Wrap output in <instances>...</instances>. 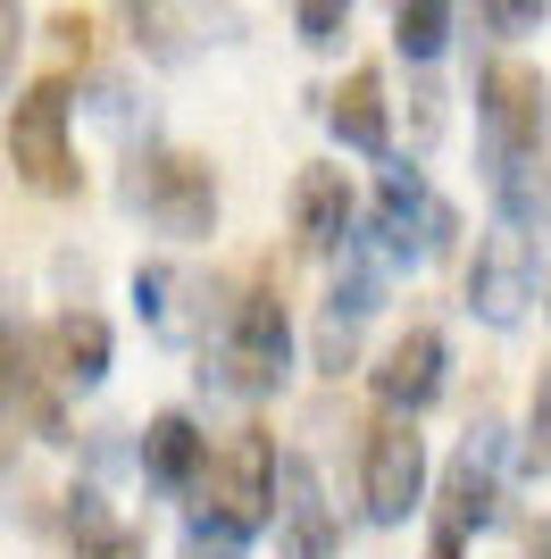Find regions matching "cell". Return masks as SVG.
<instances>
[{
    "label": "cell",
    "mask_w": 551,
    "mask_h": 559,
    "mask_svg": "<svg viewBox=\"0 0 551 559\" xmlns=\"http://www.w3.org/2000/svg\"><path fill=\"white\" fill-rule=\"evenodd\" d=\"M276 460L284 451L268 443V426L226 435V443L209 451L201 485H192V526H209V535H226V543H251L259 526H276Z\"/></svg>",
    "instance_id": "1"
},
{
    "label": "cell",
    "mask_w": 551,
    "mask_h": 559,
    "mask_svg": "<svg viewBox=\"0 0 551 559\" xmlns=\"http://www.w3.org/2000/svg\"><path fill=\"white\" fill-rule=\"evenodd\" d=\"M126 201H134L167 242H201L218 234V176L192 151H142L134 176H126Z\"/></svg>",
    "instance_id": "2"
},
{
    "label": "cell",
    "mask_w": 551,
    "mask_h": 559,
    "mask_svg": "<svg viewBox=\"0 0 551 559\" xmlns=\"http://www.w3.org/2000/svg\"><path fill=\"white\" fill-rule=\"evenodd\" d=\"M9 167H17L34 192H75L84 185L75 142H68V75H43V84L17 93V109H9Z\"/></svg>",
    "instance_id": "3"
},
{
    "label": "cell",
    "mask_w": 551,
    "mask_h": 559,
    "mask_svg": "<svg viewBox=\"0 0 551 559\" xmlns=\"http://www.w3.org/2000/svg\"><path fill=\"white\" fill-rule=\"evenodd\" d=\"M477 126H484V167L502 159H543V134H551V93L543 75L518 68V59H493L477 75Z\"/></svg>",
    "instance_id": "4"
},
{
    "label": "cell",
    "mask_w": 551,
    "mask_h": 559,
    "mask_svg": "<svg viewBox=\"0 0 551 559\" xmlns=\"http://www.w3.org/2000/svg\"><path fill=\"white\" fill-rule=\"evenodd\" d=\"M218 376L234 393H276L293 376V326H284V301L276 284H251L226 318V343H218Z\"/></svg>",
    "instance_id": "5"
},
{
    "label": "cell",
    "mask_w": 551,
    "mask_h": 559,
    "mask_svg": "<svg viewBox=\"0 0 551 559\" xmlns=\"http://www.w3.org/2000/svg\"><path fill=\"white\" fill-rule=\"evenodd\" d=\"M360 492L376 526H410L426 510V435L410 418H376L360 443Z\"/></svg>",
    "instance_id": "6"
},
{
    "label": "cell",
    "mask_w": 551,
    "mask_h": 559,
    "mask_svg": "<svg viewBox=\"0 0 551 559\" xmlns=\"http://www.w3.org/2000/svg\"><path fill=\"white\" fill-rule=\"evenodd\" d=\"M367 234H376L385 267H401V259L452 251L459 217H452V201H435V192H426V176L401 159V167H385V185H376V226H367Z\"/></svg>",
    "instance_id": "7"
},
{
    "label": "cell",
    "mask_w": 551,
    "mask_h": 559,
    "mask_svg": "<svg viewBox=\"0 0 551 559\" xmlns=\"http://www.w3.org/2000/svg\"><path fill=\"white\" fill-rule=\"evenodd\" d=\"M535 276H543V267H535V242L493 226L477 242V259H468V309H477L484 326H518L527 301H535Z\"/></svg>",
    "instance_id": "8"
},
{
    "label": "cell",
    "mask_w": 551,
    "mask_h": 559,
    "mask_svg": "<svg viewBox=\"0 0 551 559\" xmlns=\"http://www.w3.org/2000/svg\"><path fill=\"white\" fill-rule=\"evenodd\" d=\"M443 368H452L443 326H426V318H418V326H401V334L385 343V359H376V376H367V384H376V401H385L392 418L418 426V409L443 393Z\"/></svg>",
    "instance_id": "9"
},
{
    "label": "cell",
    "mask_w": 551,
    "mask_h": 559,
    "mask_svg": "<svg viewBox=\"0 0 551 559\" xmlns=\"http://www.w3.org/2000/svg\"><path fill=\"white\" fill-rule=\"evenodd\" d=\"M493 518H502V460H493V426H484V435H468L459 460L443 467V518L435 526H452V535L468 543L477 526H493Z\"/></svg>",
    "instance_id": "10"
},
{
    "label": "cell",
    "mask_w": 551,
    "mask_h": 559,
    "mask_svg": "<svg viewBox=\"0 0 551 559\" xmlns=\"http://www.w3.org/2000/svg\"><path fill=\"white\" fill-rule=\"evenodd\" d=\"M276 535H284V559H335V510L318 492V467L309 460H276Z\"/></svg>",
    "instance_id": "11"
},
{
    "label": "cell",
    "mask_w": 551,
    "mask_h": 559,
    "mask_svg": "<svg viewBox=\"0 0 551 559\" xmlns=\"http://www.w3.org/2000/svg\"><path fill=\"white\" fill-rule=\"evenodd\" d=\"M201 467H209V435L184 418V409H160V418L142 426V476L160 492H192Z\"/></svg>",
    "instance_id": "12"
},
{
    "label": "cell",
    "mask_w": 551,
    "mask_h": 559,
    "mask_svg": "<svg viewBox=\"0 0 551 559\" xmlns=\"http://www.w3.org/2000/svg\"><path fill=\"white\" fill-rule=\"evenodd\" d=\"M43 368H50V384H101L109 376V318H92V309H68V318H50V334H43Z\"/></svg>",
    "instance_id": "13"
},
{
    "label": "cell",
    "mask_w": 551,
    "mask_h": 559,
    "mask_svg": "<svg viewBox=\"0 0 551 559\" xmlns=\"http://www.w3.org/2000/svg\"><path fill=\"white\" fill-rule=\"evenodd\" d=\"M293 234L309 251H343L351 242V185L343 167H301L293 176Z\"/></svg>",
    "instance_id": "14"
},
{
    "label": "cell",
    "mask_w": 551,
    "mask_h": 559,
    "mask_svg": "<svg viewBox=\"0 0 551 559\" xmlns=\"http://www.w3.org/2000/svg\"><path fill=\"white\" fill-rule=\"evenodd\" d=\"M326 126L343 134V151H367V159H385V151H392L385 75H376V68H351V75H343V93L326 100Z\"/></svg>",
    "instance_id": "15"
},
{
    "label": "cell",
    "mask_w": 551,
    "mask_h": 559,
    "mask_svg": "<svg viewBox=\"0 0 551 559\" xmlns=\"http://www.w3.org/2000/svg\"><path fill=\"white\" fill-rule=\"evenodd\" d=\"M68 543L75 559H142V526H117L109 510H101V492H68Z\"/></svg>",
    "instance_id": "16"
},
{
    "label": "cell",
    "mask_w": 551,
    "mask_h": 559,
    "mask_svg": "<svg viewBox=\"0 0 551 559\" xmlns=\"http://www.w3.org/2000/svg\"><path fill=\"white\" fill-rule=\"evenodd\" d=\"M443 43H452V9H435V0L392 9V50H401V59H435Z\"/></svg>",
    "instance_id": "17"
},
{
    "label": "cell",
    "mask_w": 551,
    "mask_h": 559,
    "mask_svg": "<svg viewBox=\"0 0 551 559\" xmlns=\"http://www.w3.org/2000/svg\"><path fill=\"white\" fill-rule=\"evenodd\" d=\"M293 25H301V43H309V50H335L351 34V9H343V0H301Z\"/></svg>",
    "instance_id": "18"
},
{
    "label": "cell",
    "mask_w": 551,
    "mask_h": 559,
    "mask_svg": "<svg viewBox=\"0 0 551 559\" xmlns=\"http://www.w3.org/2000/svg\"><path fill=\"white\" fill-rule=\"evenodd\" d=\"M527 467H551V359L535 368V393H527Z\"/></svg>",
    "instance_id": "19"
},
{
    "label": "cell",
    "mask_w": 551,
    "mask_h": 559,
    "mask_svg": "<svg viewBox=\"0 0 551 559\" xmlns=\"http://www.w3.org/2000/svg\"><path fill=\"white\" fill-rule=\"evenodd\" d=\"M410 134H418V151H435V134H443V93H435V84H418V93H410Z\"/></svg>",
    "instance_id": "20"
},
{
    "label": "cell",
    "mask_w": 551,
    "mask_h": 559,
    "mask_svg": "<svg viewBox=\"0 0 551 559\" xmlns=\"http://www.w3.org/2000/svg\"><path fill=\"white\" fill-rule=\"evenodd\" d=\"M493 34H527V25H543V0H493V9H477Z\"/></svg>",
    "instance_id": "21"
},
{
    "label": "cell",
    "mask_w": 551,
    "mask_h": 559,
    "mask_svg": "<svg viewBox=\"0 0 551 559\" xmlns=\"http://www.w3.org/2000/svg\"><path fill=\"white\" fill-rule=\"evenodd\" d=\"M17 50H25V17L0 0V84H9V68H17Z\"/></svg>",
    "instance_id": "22"
},
{
    "label": "cell",
    "mask_w": 551,
    "mask_h": 559,
    "mask_svg": "<svg viewBox=\"0 0 551 559\" xmlns=\"http://www.w3.org/2000/svg\"><path fill=\"white\" fill-rule=\"evenodd\" d=\"M459 551H468V543H459L452 526H435V535H426V559H459Z\"/></svg>",
    "instance_id": "23"
},
{
    "label": "cell",
    "mask_w": 551,
    "mask_h": 559,
    "mask_svg": "<svg viewBox=\"0 0 551 559\" xmlns=\"http://www.w3.org/2000/svg\"><path fill=\"white\" fill-rule=\"evenodd\" d=\"M527 559H551V518H535V526H527Z\"/></svg>",
    "instance_id": "24"
}]
</instances>
